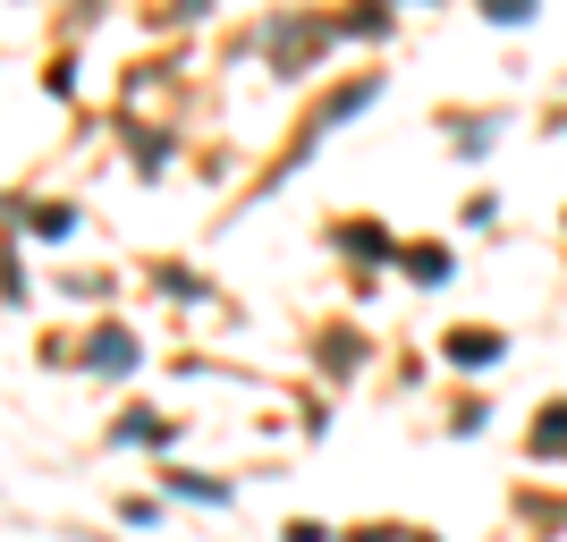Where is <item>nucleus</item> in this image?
<instances>
[{
	"label": "nucleus",
	"instance_id": "nucleus-6",
	"mask_svg": "<svg viewBox=\"0 0 567 542\" xmlns=\"http://www.w3.org/2000/svg\"><path fill=\"white\" fill-rule=\"evenodd\" d=\"M483 9H492V18H525V9H534V0H483Z\"/></svg>",
	"mask_w": 567,
	"mask_h": 542
},
{
	"label": "nucleus",
	"instance_id": "nucleus-5",
	"mask_svg": "<svg viewBox=\"0 0 567 542\" xmlns=\"http://www.w3.org/2000/svg\"><path fill=\"white\" fill-rule=\"evenodd\" d=\"M534 441H543V449H559V441H567V407H559V416H543V432H534Z\"/></svg>",
	"mask_w": 567,
	"mask_h": 542
},
{
	"label": "nucleus",
	"instance_id": "nucleus-3",
	"mask_svg": "<svg viewBox=\"0 0 567 542\" xmlns=\"http://www.w3.org/2000/svg\"><path fill=\"white\" fill-rule=\"evenodd\" d=\"M406 263H415V280H450V255H432V246H415Z\"/></svg>",
	"mask_w": 567,
	"mask_h": 542
},
{
	"label": "nucleus",
	"instance_id": "nucleus-1",
	"mask_svg": "<svg viewBox=\"0 0 567 542\" xmlns=\"http://www.w3.org/2000/svg\"><path fill=\"white\" fill-rule=\"evenodd\" d=\"M450 356H457V365H492V356H499V330H457Z\"/></svg>",
	"mask_w": 567,
	"mask_h": 542
},
{
	"label": "nucleus",
	"instance_id": "nucleus-2",
	"mask_svg": "<svg viewBox=\"0 0 567 542\" xmlns=\"http://www.w3.org/2000/svg\"><path fill=\"white\" fill-rule=\"evenodd\" d=\"M94 365H102V374H127V365H136V348H127V330H102Z\"/></svg>",
	"mask_w": 567,
	"mask_h": 542
},
{
	"label": "nucleus",
	"instance_id": "nucleus-4",
	"mask_svg": "<svg viewBox=\"0 0 567 542\" xmlns=\"http://www.w3.org/2000/svg\"><path fill=\"white\" fill-rule=\"evenodd\" d=\"M169 483H178V492H187V500H229V492H220V483H213V474H169Z\"/></svg>",
	"mask_w": 567,
	"mask_h": 542
}]
</instances>
